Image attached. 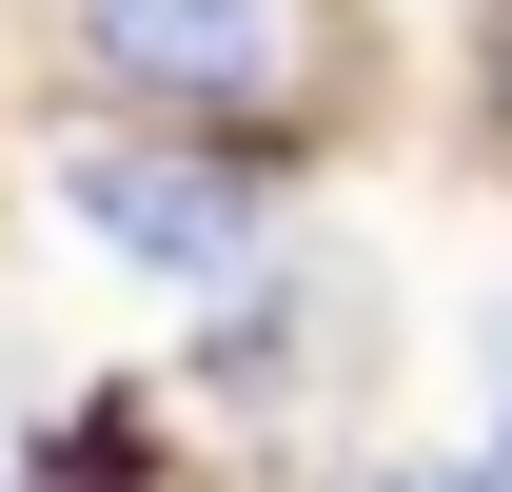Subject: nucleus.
<instances>
[{"instance_id":"obj_3","label":"nucleus","mask_w":512,"mask_h":492,"mask_svg":"<svg viewBox=\"0 0 512 492\" xmlns=\"http://www.w3.org/2000/svg\"><path fill=\"white\" fill-rule=\"evenodd\" d=\"M316 158H256V138H178V119H99V99H40V217L60 256H99L119 296H237L256 256L316 217Z\"/></svg>"},{"instance_id":"obj_2","label":"nucleus","mask_w":512,"mask_h":492,"mask_svg":"<svg viewBox=\"0 0 512 492\" xmlns=\"http://www.w3.org/2000/svg\"><path fill=\"white\" fill-rule=\"evenodd\" d=\"M40 79L99 119L335 158L375 99V0H40Z\"/></svg>"},{"instance_id":"obj_6","label":"nucleus","mask_w":512,"mask_h":492,"mask_svg":"<svg viewBox=\"0 0 512 492\" xmlns=\"http://www.w3.org/2000/svg\"><path fill=\"white\" fill-rule=\"evenodd\" d=\"M453 119H473V158L512 178V0H473V20H453Z\"/></svg>"},{"instance_id":"obj_7","label":"nucleus","mask_w":512,"mask_h":492,"mask_svg":"<svg viewBox=\"0 0 512 492\" xmlns=\"http://www.w3.org/2000/svg\"><path fill=\"white\" fill-rule=\"evenodd\" d=\"M0 492H20V473H0Z\"/></svg>"},{"instance_id":"obj_4","label":"nucleus","mask_w":512,"mask_h":492,"mask_svg":"<svg viewBox=\"0 0 512 492\" xmlns=\"http://www.w3.org/2000/svg\"><path fill=\"white\" fill-rule=\"evenodd\" d=\"M453 433L512 473V276H473V296H453Z\"/></svg>"},{"instance_id":"obj_5","label":"nucleus","mask_w":512,"mask_h":492,"mask_svg":"<svg viewBox=\"0 0 512 492\" xmlns=\"http://www.w3.org/2000/svg\"><path fill=\"white\" fill-rule=\"evenodd\" d=\"M316 492H512V473H493V453H473V433L434 414V433H375V453H335Z\"/></svg>"},{"instance_id":"obj_1","label":"nucleus","mask_w":512,"mask_h":492,"mask_svg":"<svg viewBox=\"0 0 512 492\" xmlns=\"http://www.w3.org/2000/svg\"><path fill=\"white\" fill-rule=\"evenodd\" d=\"M158 414H197L237 473L316 492L335 453H375V433H394V276L335 237V217H296L237 296H197L178 374H158Z\"/></svg>"}]
</instances>
